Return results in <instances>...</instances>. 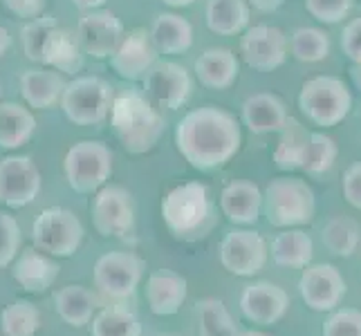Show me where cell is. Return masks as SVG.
<instances>
[{"label": "cell", "mask_w": 361, "mask_h": 336, "mask_svg": "<svg viewBox=\"0 0 361 336\" xmlns=\"http://www.w3.org/2000/svg\"><path fill=\"white\" fill-rule=\"evenodd\" d=\"M178 151L197 170L225 166L238 153L243 132L233 115L216 106L186 112L176 130Z\"/></svg>", "instance_id": "1"}, {"label": "cell", "mask_w": 361, "mask_h": 336, "mask_svg": "<svg viewBox=\"0 0 361 336\" xmlns=\"http://www.w3.org/2000/svg\"><path fill=\"white\" fill-rule=\"evenodd\" d=\"M110 123L130 155L148 153L164 132V119L157 112L155 104L137 90H123L115 94Z\"/></svg>", "instance_id": "2"}, {"label": "cell", "mask_w": 361, "mask_h": 336, "mask_svg": "<svg viewBox=\"0 0 361 336\" xmlns=\"http://www.w3.org/2000/svg\"><path fill=\"white\" fill-rule=\"evenodd\" d=\"M161 218L178 240L204 238L214 227V204L207 186L200 182H186L171 189L161 200Z\"/></svg>", "instance_id": "3"}, {"label": "cell", "mask_w": 361, "mask_h": 336, "mask_svg": "<svg viewBox=\"0 0 361 336\" xmlns=\"http://www.w3.org/2000/svg\"><path fill=\"white\" fill-rule=\"evenodd\" d=\"M263 211L271 227L294 229L303 227L314 218L317 200L314 191L305 180L276 178L267 184L263 193Z\"/></svg>", "instance_id": "4"}, {"label": "cell", "mask_w": 361, "mask_h": 336, "mask_svg": "<svg viewBox=\"0 0 361 336\" xmlns=\"http://www.w3.org/2000/svg\"><path fill=\"white\" fill-rule=\"evenodd\" d=\"M63 173L72 191L97 193L113 175V153L104 142L83 139L66 153Z\"/></svg>", "instance_id": "5"}, {"label": "cell", "mask_w": 361, "mask_h": 336, "mask_svg": "<svg viewBox=\"0 0 361 336\" xmlns=\"http://www.w3.org/2000/svg\"><path fill=\"white\" fill-rule=\"evenodd\" d=\"M115 101V88L102 77H77L70 81L61 97V108L66 117L77 126H97L102 123Z\"/></svg>", "instance_id": "6"}, {"label": "cell", "mask_w": 361, "mask_h": 336, "mask_svg": "<svg viewBox=\"0 0 361 336\" xmlns=\"http://www.w3.org/2000/svg\"><path fill=\"white\" fill-rule=\"evenodd\" d=\"M298 106L310 121L330 128L345 119L353 106V97L341 79L314 77L303 83L301 94H298Z\"/></svg>", "instance_id": "7"}, {"label": "cell", "mask_w": 361, "mask_h": 336, "mask_svg": "<svg viewBox=\"0 0 361 336\" xmlns=\"http://www.w3.org/2000/svg\"><path fill=\"white\" fill-rule=\"evenodd\" d=\"M83 235L85 231L81 220L63 206H49L41 211V216L32 224L34 247L54 258H70L77 254Z\"/></svg>", "instance_id": "8"}, {"label": "cell", "mask_w": 361, "mask_h": 336, "mask_svg": "<svg viewBox=\"0 0 361 336\" xmlns=\"http://www.w3.org/2000/svg\"><path fill=\"white\" fill-rule=\"evenodd\" d=\"M144 260L130 251H108L94 263L92 282L108 301H126L140 287Z\"/></svg>", "instance_id": "9"}, {"label": "cell", "mask_w": 361, "mask_h": 336, "mask_svg": "<svg viewBox=\"0 0 361 336\" xmlns=\"http://www.w3.org/2000/svg\"><path fill=\"white\" fill-rule=\"evenodd\" d=\"M92 224L104 238H121L135 227V206L130 193L117 184L102 186L90 204Z\"/></svg>", "instance_id": "10"}, {"label": "cell", "mask_w": 361, "mask_h": 336, "mask_svg": "<svg viewBox=\"0 0 361 336\" xmlns=\"http://www.w3.org/2000/svg\"><path fill=\"white\" fill-rule=\"evenodd\" d=\"M345 292L348 285L343 273L328 263L307 265L298 280V294L312 312H334L341 305Z\"/></svg>", "instance_id": "11"}, {"label": "cell", "mask_w": 361, "mask_h": 336, "mask_svg": "<svg viewBox=\"0 0 361 336\" xmlns=\"http://www.w3.org/2000/svg\"><path fill=\"white\" fill-rule=\"evenodd\" d=\"M41 193V173L27 155L0 159V202L9 209L32 204Z\"/></svg>", "instance_id": "12"}, {"label": "cell", "mask_w": 361, "mask_h": 336, "mask_svg": "<svg viewBox=\"0 0 361 336\" xmlns=\"http://www.w3.org/2000/svg\"><path fill=\"white\" fill-rule=\"evenodd\" d=\"M269 249L263 235L249 229H233L220 244V263L233 276H256L265 267Z\"/></svg>", "instance_id": "13"}, {"label": "cell", "mask_w": 361, "mask_h": 336, "mask_svg": "<svg viewBox=\"0 0 361 336\" xmlns=\"http://www.w3.org/2000/svg\"><path fill=\"white\" fill-rule=\"evenodd\" d=\"M123 25L121 20L106 9L85 11L77 23V39L83 49V54L92 58H110L121 41H123Z\"/></svg>", "instance_id": "14"}, {"label": "cell", "mask_w": 361, "mask_h": 336, "mask_svg": "<svg viewBox=\"0 0 361 336\" xmlns=\"http://www.w3.org/2000/svg\"><path fill=\"white\" fill-rule=\"evenodd\" d=\"M144 90L157 108L178 110L191 94V77L178 63L157 61L144 77Z\"/></svg>", "instance_id": "15"}, {"label": "cell", "mask_w": 361, "mask_h": 336, "mask_svg": "<svg viewBox=\"0 0 361 336\" xmlns=\"http://www.w3.org/2000/svg\"><path fill=\"white\" fill-rule=\"evenodd\" d=\"M290 309V294L276 282L256 280L249 282L240 292V312L247 321L256 325H274Z\"/></svg>", "instance_id": "16"}, {"label": "cell", "mask_w": 361, "mask_h": 336, "mask_svg": "<svg viewBox=\"0 0 361 336\" xmlns=\"http://www.w3.org/2000/svg\"><path fill=\"white\" fill-rule=\"evenodd\" d=\"M240 54L245 63L254 70H276L288 56V39L279 27L271 25H256L247 30L240 41Z\"/></svg>", "instance_id": "17"}, {"label": "cell", "mask_w": 361, "mask_h": 336, "mask_svg": "<svg viewBox=\"0 0 361 336\" xmlns=\"http://www.w3.org/2000/svg\"><path fill=\"white\" fill-rule=\"evenodd\" d=\"M157 54L159 52L153 45L151 34H146L144 30H133L123 36L119 49L110 56V66L121 79L140 81L157 63Z\"/></svg>", "instance_id": "18"}, {"label": "cell", "mask_w": 361, "mask_h": 336, "mask_svg": "<svg viewBox=\"0 0 361 336\" xmlns=\"http://www.w3.org/2000/svg\"><path fill=\"white\" fill-rule=\"evenodd\" d=\"M59 263L54 256H49L36 247H25L11 263V276L30 294H43L47 292L59 278Z\"/></svg>", "instance_id": "19"}, {"label": "cell", "mask_w": 361, "mask_h": 336, "mask_svg": "<svg viewBox=\"0 0 361 336\" xmlns=\"http://www.w3.org/2000/svg\"><path fill=\"white\" fill-rule=\"evenodd\" d=\"M186 296H189V282L178 271L157 269L146 280V303L155 316L178 314Z\"/></svg>", "instance_id": "20"}, {"label": "cell", "mask_w": 361, "mask_h": 336, "mask_svg": "<svg viewBox=\"0 0 361 336\" xmlns=\"http://www.w3.org/2000/svg\"><path fill=\"white\" fill-rule=\"evenodd\" d=\"M220 209L233 224H254L263 211V191L254 182L235 180L222 189Z\"/></svg>", "instance_id": "21"}, {"label": "cell", "mask_w": 361, "mask_h": 336, "mask_svg": "<svg viewBox=\"0 0 361 336\" xmlns=\"http://www.w3.org/2000/svg\"><path fill=\"white\" fill-rule=\"evenodd\" d=\"M54 309L70 328H85L102 309V298L83 285H66L54 294Z\"/></svg>", "instance_id": "22"}, {"label": "cell", "mask_w": 361, "mask_h": 336, "mask_svg": "<svg viewBox=\"0 0 361 336\" xmlns=\"http://www.w3.org/2000/svg\"><path fill=\"white\" fill-rule=\"evenodd\" d=\"M68 81L63 79V74L56 70H27L20 77V94L25 99V104L36 110H47L61 104Z\"/></svg>", "instance_id": "23"}, {"label": "cell", "mask_w": 361, "mask_h": 336, "mask_svg": "<svg viewBox=\"0 0 361 336\" xmlns=\"http://www.w3.org/2000/svg\"><path fill=\"white\" fill-rule=\"evenodd\" d=\"M243 119L254 135L281 132L288 121V110L276 94L258 92L243 104Z\"/></svg>", "instance_id": "24"}, {"label": "cell", "mask_w": 361, "mask_h": 336, "mask_svg": "<svg viewBox=\"0 0 361 336\" xmlns=\"http://www.w3.org/2000/svg\"><path fill=\"white\" fill-rule=\"evenodd\" d=\"M240 72L238 58L227 47H211L195 61V74L202 85L211 90H225Z\"/></svg>", "instance_id": "25"}, {"label": "cell", "mask_w": 361, "mask_h": 336, "mask_svg": "<svg viewBox=\"0 0 361 336\" xmlns=\"http://www.w3.org/2000/svg\"><path fill=\"white\" fill-rule=\"evenodd\" d=\"M312 142V132H310L301 121L294 117H288L285 126L281 130V139L276 151H274V161L281 170H296L305 166L307 148Z\"/></svg>", "instance_id": "26"}, {"label": "cell", "mask_w": 361, "mask_h": 336, "mask_svg": "<svg viewBox=\"0 0 361 336\" xmlns=\"http://www.w3.org/2000/svg\"><path fill=\"white\" fill-rule=\"evenodd\" d=\"M312 256L314 242L301 229H285L271 242V260L285 269H305Z\"/></svg>", "instance_id": "27"}, {"label": "cell", "mask_w": 361, "mask_h": 336, "mask_svg": "<svg viewBox=\"0 0 361 336\" xmlns=\"http://www.w3.org/2000/svg\"><path fill=\"white\" fill-rule=\"evenodd\" d=\"M36 130L34 115L14 101L0 104V148L14 151V148L25 146Z\"/></svg>", "instance_id": "28"}, {"label": "cell", "mask_w": 361, "mask_h": 336, "mask_svg": "<svg viewBox=\"0 0 361 336\" xmlns=\"http://www.w3.org/2000/svg\"><path fill=\"white\" fill-rule=\"evenodd\" d=\"M151 39L161 54H182L193 43L191 23L178 14H159L151 27Z\"/></svg>", "instance_id": "29"}, {"label": "cell", "mask_w": 361, "mask_h": 336, "mask_svg": "<svg viewBox=\"0 0 361 336\" xmlns=\"http://www.w3.org/2000/svg\"><path fill=\"white\" fill-rule=\"evenodd\" d=\"M43 66H49L63 74H77L83 68V49L79 45L77 34L56 27L47 41Z\"/></svg>", "instance_id": "30"}, {"label": "cell", "mask_w": 361, "mask_h": 336, "mask_svg": "<svg viewBox=\"0 0 361 336\" xmlns=\"http://www.w3.org/2000/svg\"><path fill=\"white\" fill-rule=\"evenodd\" d=\"M90 336H142V321L123 305H108L94 314Z\"/></svg>", "instance_id": "31"}, {"label": "cell", "mask_w": 361, "mask_h": 336, "mask_svg": "<svg viewBox=\"0 0 361 336\" xmlns=\"http://www.w3.org/2000/svg\"><path fill=\"white\" fill-rule=\"evenodd\" d=\"M249 7L245 0H209L207 3V25L211 32L231 36L247 27Z\"/></svg>", "instance_id": "32"}, {"label": "cell", "mask_w": 361, "mask_h": 336, "mask_svg": "<svg viewBox=\"0 0 361 336\" xmlns=\"http://www.w3.org/2000/svg\"><path fill=\"white\" fill-rule=\"evenodd\" d=\"M321 242L330 254L339 258H350L361 242L359 222L345 216H337L328 220L321 229Z\"/></svg>", "instance_id": "33"}, {"label": "cell", "mask_w": 361, "mask_h": 336, "mask_svg": "<svg viewBox=\"0 0 361 336\" xmlns=\"http://www.w3.org/2000/svg\"><path fill=\"white\" fill-rule=\"evenodd\" d=\"M39 328L41 312L27 298H18L0 312V332H3V336H34Z\"/></svg>", "instance_id": "34"}, {"label": "cell", "mask_w": 361, "mask_h": 336, "mask_svg": "<svg viewBox=\"0 0 361 336\" xmlns=\"http://www.w3.org/2000/svg\"><path fill=\"white\" fill-rule=\"evenodd\" d=\"M197 325H200V336H240L235 321L229 314L225 303L218 298H204L195 305Z\"/></svg>", "instance_id": "35"}, {"label": "cell", "mask_w": 361, "mask_h": 336, "mask_svg": "<svg viewBox=\"0 0 361 336\" xmlns=\"http://www.w3.org/2000/svg\"><path fill=\"white\" fill-rule=\"evenodd\" d=\"M292 54L303 63H317L330 54V39L326 32L314 27H301L292 34Z\"/></svg>", "instance_id": "36"}, {"label": "cell", "mask_w": 361, "mask_h": 336, "mask_svg": "<svg viewBox=\"0 0 361 336\" xmlns=\"http://www.w3.org/2000/svg\"><path fill=\"white\" fill-rule=\"evenodd\" d=\"M59 27V23L54 16H39L30 20L27 25L23 27V52L30 61L34 63L43 66V58H45V47L52 32Z\"/></svg>", "instance_id": "37"}, {"label": "cell", "mask_w": 361, "mask_h": 336, "mask_svg": "<svg viewBox=\"0 0 361 336\" xmlns=\"http://www.w3.org/2000/svg\"><path fill=\"white\" fill-rule=\"evenodd\" d=\"M334 159H337V144L332 137L323 132H312V142L307 148V159L303 170L310 178H321L332 168Z\"/></svg>", "instance_id": "38"}, {"label": "cell", "mask_w": 361, "mask_h": 336, "mask_svg": "<svg viewBox=\"0 0 361 336\" xmlns=\"http://www.w3.org/2000/svg\"><path fill=\"white\" fill-rule=\"evenodd\" d=\"M321 336H361V309L337 307L323 323Z\"/></svg>", "instance_id": "39"}, {"label": "cell", "mask_w": 361, "mask_h": 336, "mask_svg": "<svg viewBox=\"0 0 361 336\" xmlns=\"http://www.w3.org/2000/svg\"><path fill=\"white\" fill-rule=\"evenodd\" d=\"M20 244H23L20 224L16 222L14 216L0 211V269L14 263L16 256L20 254Z\"/></svg>", "instance_id": "40"}, {"label": "cell", "mask_w": 361, "mask_h": 336, "mask_svg": "<svg viewBox=\"0 0 361 336\" xmlns=\"http://www.w3.org/2000/svg\"><path fill=\"white\" fill-rule=\"evenodd\" d=\"M305 9L317 20L334 25L348 16L353 9V0H305Z\"/></svg>", "instance_id": "41"}, {"label": "cell", "mask_w": 361, "mask_h": 336, "mask_svg": "<svg viewBox=\"0 0 361 336\" xmlns=\"http://www.w3.org/2000/svg\"><path fill=\"white\" fill-rule=\"evenodd\" d=\"M341 49H343V54L353 61V63H361V18L350 20L343 27Z\"/></svg>", "instance_id": "42"}, {"label": "cell", "mask_w": 361, "mask_h": 336, "mask_svg": "<svg viewBox=\"0 0 361 336\" xmlns=\"http://www.w3.org/2000/svg\"><path fill=\"white\" fill-rule=\"evenodd\" d=\"M343 197L348 204L361 211V161L343 173Z\"/></svg>", "instance_id": "43"}, {"label": "cell", "mask_w": 361, "mask_h": 336, "mask_svg": "<svg viewBox=\"0 0 361 336\" xmlns=\"http://www.w3.org/2000/svg\"><path fill=\"white\" fill-rule=\"evenodd\" d=\"M3 5L18 18L34 20V18L43 16L45 0H3Z\"/></svg>", "instance_id": "44"}, {"label": "cell", "mask_w": 361, "mask_h": 336, "mask_svg": "<svg viewBox=\"0 0 361 336\" xmlns=\"http://www.w3.org/2000/svg\"><path fill=\"white\" fill-rule=\"evenodd\" d=\"M256 9H260V11H274V9H279L281 7V3L283 0H249Z\"/></svg>", "instance_id": "45"}, {"label": "cell", "mask_w": 361, "mask_h": 336, "mask_svg": "<svg viewBox=\"0 0 361 336\" xmlns=\"http://www.w3.org/2000/svg\"><path fill=\"white\" fill-rule=\"evenodd\" d=\"M74 7H79L81 11H92L97 7H102L106 0H72Z\"/></svg>", "instance_id": "46"}, {"label": "cell", "mask_w": 361, "mask_h": 336, "mask_svg": "<svg viewBox=\"0 0 361 336\" xmlns=\"http://www.w3.org/2000/svg\"><path fill=\"white\" fill-rule=\"evenodd\" d=\"M9 47H11V36L5 27H0V56H5Z\"/></svg>", "instance_id": "47"}, {"label": "cell", "mask_w": 361, "mask_h": 336, "mask_svg": "<svg viewBox=\"0 0 361 336\" xmlns=\"http://www.w3.org/2000/svg\"><path fill=\"white\" fill-rule=\"evenodd\" d=\"M350 79H353V83L357 85V88L361 90V63H355L350 68Z\"/></svg>", "instance_id": "48"}, {"label": "cell", "mask_w": 361, "mask_h": 336, "mask_svg": "<svg viewBox=\"0 0 361 336\" xmlns=\"http://www.w3.org/2000/svg\"><path fill=\"white\" fill-rule=\"evenodd\" d=\"M166 5H171V7H189V5H193L195 0H164Z\"/></svg>", "instance_id": "49"}, {"label": "cell", "mask_w": 361, "mask_h": 336, "mask_svg": "<svg viewBox=\"0 0 361 336\" xmlns=\"http://www.w3.org/2000/svg\"><path fill=\"white\" fill-rule=\"evenodd\" d=\"M240 336H267V334H263V332H245Z\"/></svg>", "instance_id": "50"}, {"label": "cell", "mask_w": 361, "mask_h": 336, "mask_svg": "<svg viewBox=\"0 0 361 336\" xmlns=\"http://www.w3.org/2000/svg\"><path fill=\"white\" fill-rule=\"evenodd\" d=\"M161 336H173V334H161Z\"/></svg>", "instance_id": "51"}]
</instances>
